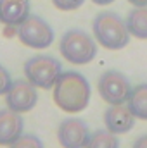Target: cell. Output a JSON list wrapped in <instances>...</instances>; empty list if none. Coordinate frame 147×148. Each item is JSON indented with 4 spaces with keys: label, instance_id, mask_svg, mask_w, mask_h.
I'll return each mask as SVG.
<instances>
[{
    "label": "cell",
    "instance_id": "obj_17",
    "mask_svg": "<svg viewBox=\"0 0 147 148\" xmlns=\"http://www.w3.org/2000/svg\"><path fill=\"white\" fill-rule=\"evenodd\" d=\"M12 77H10V73L0 64V97H5L7 95V91L10 90V86H12Z\"/></svg>",
    "mask_w": 147,
    "mask_h": 148
},
{
    "label": "cell",
    "instance_id": "obj_7",
    "mask_svg": "<svg viewBox=\"0 0 147 148\" xmlns=\"http://www.w3.org/2000/svg\"><path fill=\"white\" fill-rule=\"evenodd\" d=\"M5 103H7V109L17 114L33 110L38 103L37 86H33L28 79H16L5 95Z\"/></svg>",
    "mask_w": 147,
    "mask_h": 148
},
{
    "label": "cell",
    "instance_id": "obj_6",
    "mask_svg": "<svg viewBox=\"0 0 147 148\" xmlns=\"http://www.w3.org/2000/svg\"><path fill=\"white\" fill-rule=\"evenodd\" d=\"M97 90H99V95L102 97V100L107 102L109 105H121V103L128 102L133 86L123 73H119L116 69H109L101 74Z\"/></svg>",
    "mask_w": 147,
    "mask_h": 148
},
{
    "label": "cell",
    "instance_id": "obj_14",
    "mask_svg": "<svg viewBox=\"0 0 147 148\" xmlns=\"http://www.w3.org/2000/svg\"><path fill=\"white\" fill-rule=\"evenodd\" d=\"M85 148H119V140L107 129H97L90 134Z\"/></svg>",
    "mask_w": 147,
    "mask_h": 148
},
{
    "label": "cell",
    "instance_id": "obj_8",
    "mask_svg": "<svg viewBox=\"0 0 147 148\" xmlns=\"http://www.w3.org/2000/svg\"><path fill=\"white\" fill-rule=\"evenodd\" d=\"M90 134L88 124L78 117L64 119L57 129V140L62 148H85Z\"/></svg>",
    "mask_w": 147,
    "mask_h": 148
},
{
    "label": "cell",
    "instance_id": "obj_4",
    "mask_svg": "<svg viewBox=\"0 0 147 148\" xmlns=\"http://www.w3.org/2000/svg\"><path fill=\"white\" fill-rule=\"evenodd\" d=\"M62 73V64L52 55H33L24 62L26 79L42 90L54 88L57 77Z\"/></svg>",
    "mask_w": 147,
    "mask_h": 148
},
{
    "label": "cell",
    "instance_id": "obj_11",
    "mask_svg": "<svg viewBox=\"0 0 147 148\" xmlns=\"http://www.w3.org/2000/svg\"><path fill=\"white\" fill-rule=\"evenodd\" d=\"M30 0H0V23L19 26L30 16Z\"/></svg>",
    "mask_w": 147,
    "mask_h": 148
},
{
    "label": "cell",
    "instance_id": "obj_2",
    "mask_svg": "<svg viewBox=\"0 0 147 148\" xmlns=\"http://www.w3.org/2000/svg\"><path fill=\"white\" fill-rule=\"evenodd\" d=\"M92 31L95 41L107 50H121L130 41V31L125 19L112 10L99 12L94 17Z\"/></svg>",
    "mask_w": 147,
    "mask_h": 148
},
{
    "label": "cell",
    "instance_id": "obj_3",
    "mask_svg": "<svg viewBox=\"0 0 147 148\" xmlns=\"http://www.w3.org/2000/svg\"><path fill=\"white\" fill-rule=\"evenodd\" d=\"M97 41L95 38H92V35H88L83 29H68L59 43V52L61 55L71 62L74 66H85L90 64L95 55H97Z\"/></svg>",
    "mask_w": 147,
    "mask_h": 148
},
{
    "label": "cell",
    "instance_id": "obj_18",
    "mask_svg": "<svg viewBox=\"0 0 147 148\" xmlns=\"http://www.w3.org/2000/svg\"><path fill=\"white\" fill-rule=\"evenodd\" d=\"M132 148H147V134H142V136H139V138L133 141Z\"/></svg>",
    "mask_w": 147,
    "mask_h": 148
},
{
    "label": "cell",
    "instance_id": "obj_19",
    "mask_svg": "<svg viewBox=\"0 0 147 148\" xmlns=\"http://www.w3.org/2000/svg\"><path fill=\"white\" fill-rule=\"evenodd\" d=\"M133 7H147V0H128Z\"/></svg>",
    "mask_w": 147,
    "mask_h": 148
},
{
    "label": "cell",
    "instance_id": "obj_15",
    "mask_svg": "<svg viewBox=\"0 0 147 148\" xmlns=\"http://www.w3.org/2000/svg\"><path fill=\"white\" fill-rule=\"evenodd\" d=\"M9 148H43V141L35 134H21Z\"/></svg>",
    "mask_w": 147,
    "mask_h": 148
},
{
    "label": "cell",
    "instance_id": "obj_20",
    "mask_svg": "<svg viewBox=\"0 0 147 148\" xmlns=\"http://www.w3.org/2000/svg\"><path fill=\"white\" fill-rule=\"evenodd\" d=\"M95 5H109V3H114L116 0H92Z\"/></svg>",
    "mask_w": 147,
    "mask_h": 148
},
{
    "label": "cell",
    "instance_id": "obj_5",
    "mask_svg": "<svg viewBox=\"0 0 147 148\" xmlns=\"http://www.w3.org/2000/svg\"><path fill=\"white\" fill-rule=\"evenodd\" d=\"M17 38L23 45L30 47V48H47L54 43L55 33L52 29V26L40 16H28L24 23H21L17 26Z\"/></svg>",
    "mask_w": 147,
    "mask_h": 148
},
{
    "label": "cell",
    "instance_id": "obj_10",
    "mask_svg": "<svg viewBox=\"0 0 147 148\" xmlns=\"http://www.w3.org/2000/svg\"><path fill=\"white\" fill-rule=\"evenodd\" d=\"M24 131V121L21 114L2 109L0 110V147H10Z\"/></svg>",
    "mask_w": 147,
    "mask_h": 148
},
{
    "label": "cell",
    "instance_id": "obj_9",
    "mask_svg": "<svg viewBox=\"0 0 147 148\" xmlns=\"http://www.w3.org/2000/svg\"><path fill=\"white\" fill-rule=\"evenodd\" d=\"M104 124L106 129L112 134H125L135 124V115L128 109V105H111L104 112Z\"/></svg>",
    "mask_w": 147,
    "mask_h": 148
},
{
    "label": "cell",
    "instance_id": "obj_16",
    "mask_svg": "<svg viewBox=\"0 0 147 148\" xmlns=\"http://www.w3.org/2000/svg\"><path fill=\"white\" fill-rule=\"evenodd\" d=\"M52 3H54L55 9L64 10V12H69V10L80 9L85 3V0H52Z\"/></svg>",
    "mask_w": 147,
    "mask_h": 148
},
{
    "label": "cell",
    "instance_id": "obj_1",
    "mask_svg": "<svg viewBox=\"0 0 147 148\" xmlns=\"http://www.w3.org/2000/svg\"><path fill=\"white\" fill-rule=\"evenodd\" d=\"M92 88L88 79L76 71H62L54 84V102L61 110L78 114L90 103Z\"/></svg>",
    "mask_w": 147,
    "mask_h": 148
},
{
    "label": "cell",
    "instance_id": "obj_12",
    "mask_svg": "<svg viewBox=\"0 0 147 148\" xmlns=\"http://www.w3.org/2000/svg\"><path fill=\"white\" fill-rule=\"evenodd\" d=\"M126 28L130 31V36L147 40V7H135L128 12L126 19Z\"/></svg>",
    "mask_w": 147,
    "mask_h": 148
},
{
    "label": "cell",
    "instance_id": "obj_13",
    "mask_svg": "<svg viewBox=\"0 0 147 148\" xmlns=\"http://www.w3.org/2000/svg\"><path fill=\"white\" fill-rule=\"evenodd\" d=\"M126 105L135 115V119L147 121V83H140L133 86Z\"/></svg>",
    "mask_w": 147,
    "mask_h": 148
}]
</instances>
